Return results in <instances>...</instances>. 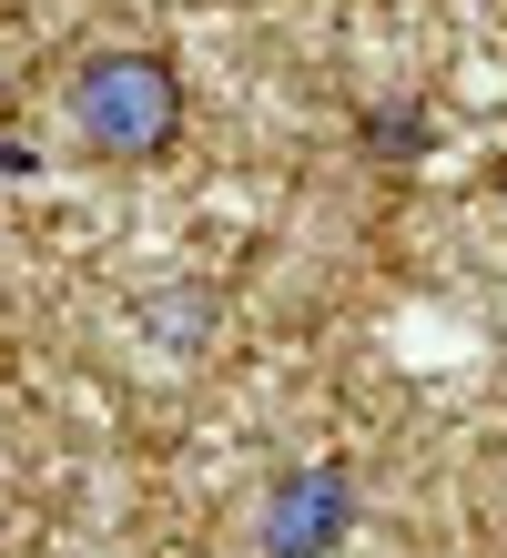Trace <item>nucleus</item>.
Wrapping results in <instances>:
<instances>
[{
  "label": "nucleus",
  "instance_id": "1",
  "mask_svg": "<svg viewBox=\"0 0 507 558\" xmlns=\"http://www.w3.org/2000/svg\"><path fill=\"white\" fill-rule=\"evenodd\" d=\"M72 133L101 162H153L183 133V72L162 51H92L72 72Z\"/></svg>",
  "mask_w": 507,
  "mask_h": 558
},
{
  "label": "nucleus",
  "instance_id": "2",
  "mask_svg": "<svg viewBox=\"0 0 507 558\" xmlns=\"http://www.w3.org/2000/svg\"><path fill=\"white\" fill-rule=\"evenodd\" d=\"M346 529H355V477L346 468H294L275 498H264V518H254L264 558H325Z\"/></svg>",
  "mask_w": 507,
  "mask_h": 558
},
{
  "label": "nucleus",
  "instance_id": "3",
  "mask_svg": "<svg viewBox=\"0 0 507 558\" xmlns=\"http://www.w3.org/2000/svg\"><path fill=\"white\" fill-rule=\"evenodd\" d=\"M365 143H376L386 162H396V153H426V112H417V102H386L376 122H365Z\"/></svg>",
  "mask_w": 507,
  "mask_h": 558
},
{
  "label": "nucleus",
  "instance_id": "4",
  "mask_svg": "<svg viewBox=\"0 0 507 558\" xmlns=\"http://www.w3.org/2000/svg\"><path fill=\"white\" fill-rule=\"evenodd\" d=\"M497 214H507V183H497Z\"/></svg>",
  "mask_w": 507,
  "mask_h": 558
}]
</instances>
